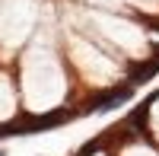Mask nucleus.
<instances>
[{
    "mask_svg": "<svg viewBox=\"0 0 159 156\" xmlns=\"http://www.w3.org/2000/svg\"><path fill=\"white\" fill-rule=\"evenodd\" d=\"M64 73L61 64L54 57V51L48 45L35 42L22 57V96H25V108L32 115H45L51 108L61 105L64 99Z\"/></svg>",
    "mask_w": 159,
    "mask_h": 156,
    "instance_id": "obj_1",
    "label": "nucleus"
},
{
    "mask_svg": "<svg viewBox=\"0 0 159 156\" xmlns=\"http://www.w3.org/2000/svg\"><path fill=\"white\" fill-rule=\"evenodd\" d=\"M16 118V93H13L10 76L0 73V124H7Z\"/></svg>",
    "mask_w": 159,
    "mask_h": 156,
    "instance_id": "obj_3",
    "label": "nucleus"
},
{
    "mask_svg": "<svg viewBox=\"0 0 159 156\" xmlns=\"http://www.w3.org/2000/svg\"><path fill=\"white\" fill-rule=\"evenodd\" d=\"M35 22L32 0H0V42L7 48H16Z\"/></svg>",
    "mask_w": 159,
    "mask_h": 156,
    "instance_id": "obj_2",
    "label": "nucleus"
},
{
    "mask_svg": "<svg viewBox=\"0 0 159 156\" xmlns=\"http://www.w3.org/2000/svg\"><path fill=\"white\" fill-rule=\"evenodd\" d=\"M124 156H159V153L150 150V147H143V144H134V147H127V150H124Z\"/></svg>",
    "mask_w": 159,
    "mask_h": 156,
    "instance_id": "obj_4",
    "label": "nucleus"
}]
</instances>
